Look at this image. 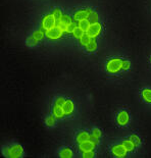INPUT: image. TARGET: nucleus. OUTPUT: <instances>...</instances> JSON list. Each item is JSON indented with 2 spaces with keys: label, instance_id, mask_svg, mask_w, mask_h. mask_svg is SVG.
Returning <instances> with one entry per match:
<instances>
[{
  "label": "nucleus",
  "instance_id": "obj_16",
  "mask_svg": "<svg viewBox=\"0 0 151 158\" xmlns=\"http://www.w3.org/2000/svg\"><path fill=\"white\" fill-rule=\"evenodd\" d=\"M72 23H73V18H72V16L69 15H62V18L60 19V21H59L57 23H59V25L69 26V25H70ZM57 23H56V25H57Z\"/></svg>",
  "mask_w": 151,
  "mask_h": 158
},
{
  "label": "nucleus",
  "instance_id": "obj_3",
  "mask_svg": "<svg viewBox=\"0 0 151 158\" xmlns=\"http://www.w3.org/2000/svg\"><path fill=\"white\" fill-rule=\"evenodd\" d=\"M23 155V148L19 144H12L8 147V156L10 158H19Z\"/></svg>",
  "mask_w": 151,
  "mask_h": 158
},
{
  "label": "nucleus",
  "instance_id": "obj_18",
  "mask_svg": "<svg viewBox=\"0 0 151 158\" xmlns=\"http://www.w3.org/2000/svg\"><path fill=\"white\" fill-rule=\"evenodd\" d=\"M32 36L37 41H41V40L44 39V37H46V31H44V30H36Z\"/></svg>",
  "mask_w": 151,
  "mask_h": 158
},
{
  "label": "nucleus",
  "instance_id": "obj_10",
  "mask_svg": "<svg viewBox=\"0 0 151 158\" xmlns=\"http://www.w3.org/2000/svg\"><path fill=\"white\" fill-rule=\"evenodd\" d=\"M95 147H96V145L92 142L91 139L87 140V141H85V142L79 143V150L82 151V152H86V151L94 150V149H95Z\"/></svg>",
  "mask_w": 151,
  "mask_h": 158
},
{
  "label": "nucleus",
  "instance_id": "obj_19",
  "mask_svg": "<svg viewBox=\"0 0 151 158\" xmlns=\"http://www.w3.org/2000/svg\"><path fill=\"white\" fill-rule=\"evenodd\" d=\"M90 25H91V23L89 22L88 19H82V21L78 22V27L79 28H81L84 32H87L89 29Z\"/></svg>",
  "mask_w": 151,
  "mask_h": 158
},
{
  "label": "nucleus",
  "instance_id": "obj_33",
  "mask_svg": "<svg viewBox=\"0 0 151 158\" xmlns=\"http://www.w3.org/2000/svg\"><path fill=\"white\" fill-rule=\"evenodd\" d=\"M150 61H151V57H150Z\"/></svg>",
  "mask_w": 151,
  "mask_h": 158
},
{
  "label": "nucleus",
  "instance_id": "obj_20",
  "mask_svg": "<svg viewBox=\"0 0 151 158\" xmlns=\"http://www.w3.org/2000/svg\"><path fill=\"white\" fill-rule=\"evenodd\" d=\"M91 39L92 38H90L89 35L87 34V33H85V34H84L81 38L79 39V44L81 46H83V47H86V45L88 44L90 41H91Z\"/></svg>",
  "mask_w": 151,
  "mask_h": 158
},
{
  "label": "nucleus",
  "instance_id": "obj_11",
  "mask_svg": "<svg viewBox=\"0 0 151 158\" xmlns=\"http://www.w3.org/2000/svg\"><path fill=\"white\" fill-rule=\"evenodd\" d=\"M90 139H91V134H89L88 132H86V131H81V132H79L78 135L76 137V140L78 143L85 142V141L90 140Z\"/></svg>",
  "mask_w": 151,
  "mask_h": 158
},
{
  "label": "nucleus",
  "instance_id": "obj_2",
  "mask_svg": "<svg viewBox=\"0 0 151 158\" xmlns=\"http://www.w3.org/2000/svg\"><path fill=\"white\" fill-rule=\"evenodd\" d=\"M56 23H57V22H56L55 18L53 16V15L51 13V15H45L44 18L42 19L41 28H42V30H44V31H48V30L54 28V27L56 26Z\"/></svg>",
  "mask_w": 151,
  "mask_h": 158
},
{
  "label": "nucleus",
  "instance_id": "obj_7",
  "mask_svg": "<svg viewBox=\"0 0 151 158\" xmlns=\"http://www.w3.org/2000/svg\"><path fill=\"white\" fill-rule=\"evenodd\" d=\"M111 151L112 155H115V157H119V158H124L127 156V154H128V151L125 147H124L123 144H116V145H113L111 147Z\"/></svg>",
  "mask_w": 151,
  "mask_h": 158
},
{
  "label": "nucleus",
  "instance_id": "obj_21",
  "mask_svg": "<svg viewBox=\"0 0 151 158\" xmlns=\"http://www.w3.org/2000/svg\"><path fill=\"white\" fill-rule=\"evenodd\" d=\"M45 123L47 127H54L56 123V117L53 115H49L48 117H46L45 119Z\"/></svg>",
  "mask_w": 151,
  "mask_h": 158
},
{
  "label": "nucleus",
  "instance_id": "obj_28",
  "mask_svg": "<svg viewBox=\"0 0 151 158\" xmlns=\"http://www.w3.org/2000/svg\"><path fill=\"white\" fill-rule=\"evenodd\" d=\"M39 41H37V40L34 38V37H29L28 39H27V44H28L29 46H31V47H33V46H36L37 45V43H38Z\"/></svg>",
  "mask_w": 151,
  "mask_h": 158
},
{
  "label": "nucleus",
  "instance_id": "obj_23",
  "mask_svg": "<svg viewBox=\"0 0 151 158\" xmlns=\"http://www.w3.org/2000/svg\"><path fill=\"white\" fill-rule=\"evenodd\" d=\"M85 33H86V32H84L81 28H79V27H77V28L75 29V31L73 32V36L75 37L76 39H78V40H79V39L81 38V37H82L84 34H85Z\"/></svg>",
  "mask_w": 151,
  "mask_h": 158
},
{
  "label": "nucleus",
  "instance_id": "obj_17",
  "mask_svg": "<svg viewBox=\"0 0 151 158\" xmlns=\"http://www.w3.org/2000/svg\"><path fill=\"white\" fill-rule=\"evenodd\" d=\"M97 47H98V45H97L96 39H91V41L86 45L85 49L87 52H94L97 50Z\"/></svg>",
  "mask_w": 151,
  "mask_h": 158
},
{
  "label": "nucleus",
  "instance_id": "obj_1",
  "mask_svg": "<svg viewBox=\"0 0 151 158\" xmlns=\"http://www.w3.org/2000/svg\"><path fill=\"white\" fill-rule=\"evenodd\" d=\"M123 68V59L120 58H111L106 63V72L109 73H119Z\"/></svg>",
  "mask_w": 151,
  "mask_h": 158
},
{
  "label": "nucleus",
  "instance_id": "obj_29",
  "mask_svg": "<svg viewBox=\"0 0 151 158\" xmlns=\"http://www.w3.org/2000/svg\"><path fill=\"white\" fill-rule=\"evenodd\" d=\"M78 27V23H76L75 22L72 23L70 25L68 26V29H66V33H69V34H73V32L75 31V29Z\"/></svg>",
  "mask_w": 151,
  "mask_h": 158
},
{
  "label": "nucleus",
  "instance_id": "obj_24",
  "mask_svg": "<svg viewBox=\"0 0 151 158\" xmlns=\"http://www.w3.org/2000/svg\"><path fill=\"white\" fill-rule=\"evenodd\" d=\"M52 15H53V16L55 18L56 22L58 23V22L60 21V19L62 18L63 13H62V11L60 10L59 8H54V9H53V11H52Z\"/></svg>",
  "mask_w": 151,
  "mask_h": 158
},
{
  "label": "nucleus",
  "instance_id": "obj_5",
  "mask_svg": "<svg viewBox=\"0 0 151 158\" xmlns=\"http://www.w3.org/2000/svg\"><path fill=\"white\" fill-rule=\"evenodd\" d=\"M130 123V114L127 110H120L116 115V123L120 127H126Z\"/></svg>",
  "mask_w": 151,
  "mask_h": 158
},
{
  "label": "nucleus",
  "instance_id": "obj_31",
  "mask_svg": "<svg viewBox=\"0 0 151 158\" xmlns=\"http://www.w3.org/2000/svg\"><path fill=\"white\" fill-rule=\"evenodd\" d=\"M131 68V62L129 60H123V70H129Z\"/></svg>",
  "mask_w": 151,
  "mask_h": 158
},
{
  "label": "nucleus",
  "instance_id": "obj_15",
  "mask_svg": "<svg viewBox=\"0 0 151 158\" xmlns=\"http://www.w3.org/2000/svg\"><path fill=\"white\" fill-rule=\"evenodd\" d=\"M141 95H142V99L144 100V101H145L146 103L151 104V89H149V88L143 89Z\"/></svg>",
  "mask_w": 151,
  "mask_h": 158
},
{
  "label": "nucleus",
  "instance_id": "obj_6",
  "mask_svg": "<svg viewBox=\"0 0 151 158\" xmlns=\"http://www.w3.org/2000/svg\"><path fill=\"white\" fill-rule=\"evenodd\" d=\"M93 10L91 8H83V9H79L77 10L75 13H73V21L75 22H80L82 19H88L89 15H91V12Z\"/></svg>",
  "mask_w": 151,
  "mask_h": 158
},
{
  "label": "nucleus",
  "instance_id": "obj_26",
  "mask_svg": "<svg viewBox=\"0 0 151 158\" xmlns=\"http://www.w3.org/2000/svg\"><path fill=\"white\" fill-rule=\"evenodd\" d=\"M96 156V153L94 150H90V151H86V152L82 153V157L84 158H93Z\"/></svg>",
  "mask_w": 151,
  "mask_h": 158
},
{
  "label": "nucleus",
  "instance_id": "obj_32",
  "mask_svg": "<svg viewBox=\"0 0 151 158\" xmlns=\"http://www.w3.org/2000/svg\"><path fill=\"white\" fill-rule=\"evenodd\" d=\"M91 141H92V142H93L94 144H95L96 146L100 143V141H99L98 138H92V137H91Z\"/></svg>",
  "mask_w": 151,
  "mask_h": 158
},
{
  "label": "nucleus",
  "instance_id": "obj_27",
  "mask_svg": "<svg viewBox=\"0 0 151 158\" xmlns=\"http://www.w3.org/2000/svg\"><path fill=\"white\" fill-rule=\"evenodd\" d=\"M130 139L133 141L134 143H135L136 146H139L141 143H142V140H141V138L139 136H137L136 134H134V135H132L130 137Z\"/></svg>",
  "mask_w": 151,
  "mask_h": 158
},
{
  "label": "nucleus",
  "instance_id": "obj_9",
  "mask_svg": "<svg viewBox=\"0 0 151 158\" xmlns=\"http://www.w3.org/2000/svg\"><path fill=\"white\" fill-rule=\"evenodd\" d=\"M63 108V111H65V115H72L75 111V103L72 99H66L65 104L62 106Z\"/></svg>",
  "mask_w": 151,
  "mask_h": 158
},
{
  "label": "nucleus",
  "instance_id": "obj_13",
  "mask_svg": "<svg viewBox=\"0 0 151 158\" xmlns=\"http://www.w3.org/2000/svg\"><path fill=\"white\" fill-rule=\"evenodd\" d=\"M58 155H59V157H61V158H72L73 156V150L70 149V148L65 147L58 152Z\"/></svg>",
  "mask_w": 151,
  "mask_h": 158
},
{
  "label": "nucleus",
  "instance_id": "obj_25",
  "mask_svg": "<svg viewBox=\"0 0 151 158\" xmlns=\"http://www.w3.org/2000/svg\"><path fill=\"white\" fill-rule=\"evenodd\" d=\"M101 135H102V132L99 129H97V127H94V129L91 131L92 138H98V139H100V138H101Z\"/></svg>",
  "mask_w": 151,
  "mask_h": 158
},
{
  "label": "nucleus",
  "instance_id": "obj_8",
  "mask_svg": "<svg viewBox=\"0 0 151 158\" xmlns=\"http://www.w3.org/2000/svg\"><path fill=\"white\" fill-rule=\"evenodd\" d=\"M62 31L60 30L57 26H55L54 28L46 31V37L49 40H58L62 37Z\"/></svg>",
  "mask_w": 151,
  "mask_h": 158
},
{
  "label": "nucleus",
  "instance_id": "obj_14",
  "mask_svg": "<svg viewBox=\"0 0 151 158\" xmlns=\"http://www.w3.org/2000/svg\"><path fill=\"white\" fill-rule=\"evenodd\" d=\"M122 144L124 145V147L126 148L127 151L128 152H133L134 150H135V148H136V145H135V143L133 142L131 139H126V140H124Z\"/></svg>",
  "mask_w": 151,
  "mask_h": 158
},
{
  "label": "nucleus",
  "instance_id": "obj_4",
  "mask_svg": "<svg viewBox=\"0 0 151 158\" xmlns=\"http://www.w3.org/2000/svg\"><path fill=\"white\" fill-rule=\"evenodd\" d=\"M102 31V26L100 23H91L88 29V31L86 33L89 35L90 38L92 39H96L100 34H101Z\"/></svg>",
  "mask_w": 151,
  "mask_h": 158
},
{
  "label": "nucleus",
  "instance_id": "obj_30",
  "mask_svg": "<svg viewBox=\"0 0 151 158\" xmlns=\"http://www.w3.org/2000/svg\"><path fill=\"white\" fill-rule=\"evenodd\" d=\"M65 102V99L63 98V97H57V98L55 99V102H54V105H57L59 107H62L63 104Z\"/></svg>",
  "mask_w": 151,
  "mask_h": 158
},
{
  "label": "nucleus",
  "instance_id": "obj_12",
  "mask_svg": "<svg viewBox=\"0 0 151 158\" xmlns=\"http://www.w3.org/2000/svg\"><path fill=\"white\" fill-rule=\"evenodd\" d=\"M52 114L54 115L57 119H60V118H63V116L65 115V111H63V108L62 107H59L57 105H54L52 108Z\"/></svg>",
  "mask_w": 151,
  "mask_h": 158
},
{
  "label": "nucleus",
  "instance_id": "obj_22",
  "mask_svg": "<svg viewBox=\"0 0 151 158\" xmlns=\"http://www.w3.org/2000/svg\"><path fill=\"white\" fill-rule=\"evenodd\" d=\"M89 22L91 23H99V15L97 13L96 11H92L91 12V15H89Z\"/></svg>",
  "mask_w": 151,
  "mask_h": 158
}]
</instances>
